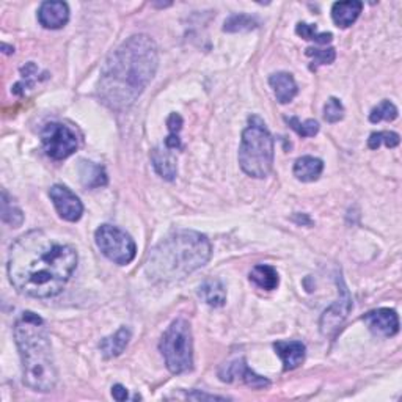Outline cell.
<instances>
[{"label": "cell", "mask_w": 402, "mask_h": 402, "mask_svg": "<svg viewBox=\"0 0 402 402\" xmlns=\"http://www.w3.org/2000/svg\"><path fill=\"white\" fill-rule=\"evenodd\" d=\"M77 267L71 243L34 230L16 239L8 253V277L19 294L34 298L59 296Z\"/></svg>", "instance_id": "1"}, {"label": "cell", "mask_w": 402, "mask_h": 402, "mask_svg": "<svg viewBox=\"0 0 402 402\" xmlns=\"http://www.w3.org/2000/svg\"><path fill=\"white\" fill-rule=\"evenodd\" d=\"M159 54L148 35H134L109 55L101 69L98 94L104 104L123 112L134 106L157 71Z\"/></svg>", "instance_id": "2"}, {"label": "cell", "mask_w": 402, "mask_h": 402, "mask_svg": "<svg viewBox=\"0 0 402 402\" xmlns=\"http://www.w3.org/2000/svg\"><path fill=\"white\" fill-rule=\"evenodd\" d=\"M212 255L206 236L196 231H176L149 251L145 271L153 281H178L206 264Z\"/></svg>", "instance_id": "3"}, {"label": "cell", "mask_w": 402, "mask_h": 402, "mask_svg": "<svg viewBox=\"0 0 402 402\" xmlns=\"http://www.w3.org/2000/svg\"><path fill=\"white\" fill-rule=\"evenodd\" d=\"M14 340L22 360L24 385L39 393L52 391L59 374L43 319L31 311L22 313L14 326Z\"/></svg>", "instance_id": "4"}, {"label": "cell", "mask_w": 402, "mask_h": 402, "mask_svg": "<svg viewBox=\"0 0 402 402\" xmlns=\"http://www.w3.org/2000/svg\"><path fill=\"white\" fill-rule=\"evenodd\" d=\"M273 139L266 123L253 115L248 118V126L242 132L239 146V165L243 173L251 178L263 179L273 167Z\"/></svg>", "instance_id": "5"}, {"label": "cell", "mask_w": 402, "mask_h": 402, "mask_svg": "<svg viewBox=\"0 0 402 402\" xmlns=\"http://www.w3.org/2000/svg\"><path fill=\"white\" fill-rule=\"evenodd\" d=\"M159 349L171 374H183L194 366V341L191 324L176 319L164 333Z\"/></svg>", "instance_id": "6"}, {"label": "cell", "mask_w": 402, "mask_h": 402, "mask_svg": "<svg viewBox=\"0 0 402 402\" xmlns=\"http://www.w3.org/2000/svg\"><path fill=\"white\" fill-rule=\"evenodd\" d=\"M94 241H96V246L101 250V253L118 266L129 264L136 258V242H134L128 233L120 230L118 226H99L96 233H94Z\"/></svg>", "instance_id": "7"}, {"label": "cell", "mask_w": 402, "mask_h": 402, "mask_svg": "<svg viewBox=\"0 0 402 402\" xmlns=\"http://www.w3.org/2000/svg\"><path fill=\"white\" fill-rule=\"evenodd\" d=\"M41 144L46 154L54 161H63L73 154L79 140L76 134L68 126L60 123H49L41 131Z\"/></svg>", "instance_id": "8"}, {"label": "cell", "mask_w": 402, "mask_h": 402, "mask_svg": "<svg viewBox=\"0 0 402 402\" xmlns=\"http://www.w3.org/2000/svg\"><path fill=\"white\" fill-rule=\"evenodd\" d=\"M49 196L59 216L66 222H77L84 214V204L79 196L66 186L55 184L51 187Z\"/></svg>", "instance_id": "9"}, {"label": "cell", "mask_w": 402, "mask_h": 402, "mask_svg": "<svg viewBox=\"0 0 402 402\" xmlns=\"http://www.w3.org/2000/svg\"><path fill=\"white\" fill-rule=\"evenodd\" d=\"M218 376L223 382H228V383L242 382L255 390L271 387V381L266 379V377H263V376H258L255 371H251L250 366L247 365V361L243 358L234 360V361H231V363L223 366L222 369H220Z\"/></svg>", "instance_id": "10"}, {"label": "cell", "mask_w": 402, "mask_h": 402, "mask_svg": "<svg viewBox=\"0 0 402 402\" xmlns=\"http://www.w3.org/2000/svg\"><path fill=\"white\" fill-rule=\"evenodd\" d=\"M369 330L377 336H395L399 332V318L395 310L379 308L369 311L363 316Z\"/></svg>", "instance_id": "11"}, {"label": "cell", "mask_w": 402, "mask_h": 402, "mask_svg": "<svg viewBox=\"0 0 402 402\" xmlns=\"http://www.w3.org/2000/svg\"><path fill=\"white\" fill-rule=\"evenodd\" d=\"M352 308V302L351 297L348 294L346 288H343V297L338 301L336 303H333L330 308H327L322 314L321 318V332L324 335H330L333 333L335 330L343 324V321L348 316L349 311Z\"/></svg>", "instance_id": "12"}, {"label": "cell", "mask_w": 402, "mask_h": 402, "mask_svg": "<svg viewBox=\"0 0 402 402\" xmlns=\"http://www.w3.org/2000/svg\"><path fill=\"white\" fill-rule=\"evenodd\" d=\"M38 21L44 29L57 30L69 21V6L65 2H43L38 10Z\"/></svg>", "instance_id": "13"}, {"label": "cell", "mask_w": 402, "mask_h": 402, "mask_svg": "<svg viewBox=\"0 0 402 402\" xmlns=\"http://www.w3.org/2000/svg\"><path fill=\"white\" fill-rule=\"evenodd\" d=\"M273 349L285 365L283 366L285 371H293L303 363L306 348L301 341H277L273 344Z\"/></svg>", "instance_id": "14"}, {"label": "cell", "mask_w": 402, "mask_h": 402, "mask_svg": "<svg viewBox=\"0 0 402 402\" xmlns=\"http://www.w3.org/2000/svg\"><path fill=\"white\" fill-rule=\"evenodd\" d=\"M269 84L275 93V98H277V101L281 102V104H288V102L293 101L296 98V94L298 93L294 77L289 73L272 74L269 77Z\"/></svg>", "instance_id": "15"}, {"label": "cell", "mask_w": 402, "mask_h": 402, "mask_svg": "<svg viewBox=\"0 0 402 402\" xmlns=\"http://www.w3.org/2000/svg\"><path fill=\"white\" fill-rule=\"evenodd\" d=\"M363 10V4L358 0H348V2H336L332 6V19L338 27L348 29L358 19Z\"/></svg>", "instance_id": "16"}, {"label": "cell", "mask_w": 402, "mask_h": 402, "mask_svg": "<svg viewBox=\"0 0 402 402\" xmlns=\"http://www.w3.org/2000/svg\"><path fill=\"white\" fill-rule=\"evenodd\" d=\"M151 162L153 167L157 171V175L162 176L167 181H173L178 175V167H176V159L171 154L170 149H162V148H154L151 151Z\"/></svg>", "instance_id": "17"}, {"label": "cell", "mask_w": 402, "mask_h": 402, "mask_svg": "<svg viewBox=\"0 0 402 402\" xmlns=\"http://www.w3.org/2000/svg\"><path fill=\"white\" fill-rule=\"evenodd\" d=\"M322 170H324V162L313 156L298 157L294 164V176L298 181H302V183H313V181H316L321 176Z\"/></svg>", "instance_id": "18"}, {"label": "cell", "mask_w": 402, "mask_h": 402, "mask_svg": "<svg viewBox=\"0 0 402 402\" xmlns=\"http://www.w3.org/2000/svg\"><path fill=\"white\" fill-rule=\"evenodd\" d=\"M131 336H132L131 330L128 327H121L116 333L110 335L101 341L99 344L101 352L104 353L106 358L118 357L126 349V346L129 344Z\"/></svg>", "instance_id": "19"}, {"label": "cell", "mask_w": 402, "mask_h": 402, "mask_svg": "<svg viewBox=\"0 0 402 402\" xmlns=\"http://www.w3.org/2000/svg\"><path fill=\"white\" fill-rule=\"evenodd\" d=\"M79 173H81V181L85 187L98 189L107 184L106 171L98 164L82 161L81 167H79Z\"/></svg>", "instance_id": "20"}, {"label": "cell", "mask_w": 402, "mask_h": 402, "mask_svg": "<svg viewBox=\"0 0 402 402\" xmlns=\"http://www.w3.org/2000/svg\"><path fill=\"white\" fill-rule=\"evenodd\" d=\"M250 281L255 283L258 288L272 291L278 286V272L273 269L272 266L267 264H258L250 272Z\"/></svg>", "instance_id": "21"}, {"label": "cell", "mask_w": 402, "mask_h": 402, "mask_svg": "<svg viewBox=\"0 0 402 402\" xmlns=\"http://www.w3.org/2000/svg\"><path fill=\"white\" fill-rule=\"evenodd\" d=\"M200 297L206 302L209 306H223L226 302V289L223 286L222 281L218 280H208L206 283H203L199 291Z\"/></svg>", "instance_id": "22"}, {"label": "cell", "mask_w": 402, "mask_h": 402, "mask_svg": "<svg viewBox=\"0 0 402 402\" xmlns=\"http://www.w3.org/2000/svg\"><path fill=\"white\" fill-rule=\"evenodd\" d=\"M258 27V22L255 18H251L248 14H233L231 18L225 21L223 31L228 34H238V31H250Z\"/></svg>", "instance_id": "23"}, {"label": "cell", "mask_w": 402, "mask_h": 402, "mask_svg": "<svg viewBox=\"0 0 402 402\" xmlns=\"http://www.w3.org/2000/svg\"><path fill=\"white\" fill-rule=\"evenodd\" d=\"M2 220L11 226H21L24 222L22 211L10 200L8 192H2Z\"/></svg>", "instance_id": "24"}, {"label": "cell", "mask_w": 402, "mask_h": 402, "mask_svg": "<svg viewBox=\"0 0 402 402\" xmlns=\"http://www.w3.org/2000/svg\"><path fill=\"white\" fill-rule=\"evenodd\" d=\"M296 31L298 36H302L303 39H306V41H314L318 44H328L333 39L332 34H319L316 26L306 22H298Z\"/></svg>", "instance_id": "25"}, {"label": "cell", "mask_w": 402, "mask_h": 402, "mask_svg": "<svg viewBox=\"0 0 402 402\" xmlns=\"http://www.w3.org/2000/svg\"><path fill=\"white\" fill-rule=\"evenodd\" d=\"M398 118V109L390 101H382L379 106L374 107L369 114V121L381 123V121H393Z\"/></svg>", "instance_id": "26"}, {"label": "cell", "mask_w": 402, "mask_h": 402, "mask_svg": "<svg viewBox=\"0 0 402 402\" xmlns=\"http://www.w3.org/2000/svg\"><path fill=\"white\" fill-rule=\"evenodd\" d=\"M399 136L396 132L390 131H381V132H373L368 139V146L371 149H379L382 145L387 148H396L399 145Z\"/></svg>", "instance_id": "27"}, {"label": "cell", "mask_w": 402, "mask_h": 402, "mask_svg": "<svg viewBox=\"0 0 402 402\" xmlns=\"http://www.w3.org/2000/svg\"><path fill=\"white\" fill-rule=\"evenodd\" d=\"M291 129L296 131L301 137H314L319 132V124L316 120H305L301 121L297 116L286 118Z\"/></svg>", "instance_id": "28"}, {"label": "cell", "mask_w": 402, "mask_h": 402, "mask_svg": "<svg viewBox=\"0 0 402 402\" xmlns=\"http://www.w3.org/2000/svg\"><path fill=\"white\" fill-rule=\"evenodd\" d=\"M306 57L313 59V61L316 63L313 68H318L321 65H330L336 59V52L333 47H327V49H318V47H308L305 49Z\"/></svg>", "instance_id": "29"}, {"label": "cell", "mask_w": 402, "mask_h": 402, "mask_svg": "<svg viewBox=\"0 0 402 402\" xmlns=\"http://www.w3.org/2000/svg\"><path fill=\"white\" fill-rule=\"evenodd\" d=\"M324 118L327 123H338L344 118V106L338 98H330L324 106Z\"/></svg>", "instance_id": "30"}, {"label": "cell", "mask_w": 402, "mask_h": 402, "mask_svg": "<svg viewBox=\"0 0 402 402\" xmlns=\"http://www.w3.org/2000/svg\"><path fill=\"white\" fill-rule=\"evenodd\" d=\"M167 126L170 129V134H175V136H179V131L183 129V118H181L179 114H171L167 120Z\"/></svg>", "instance_id": "31"}, {"label": "cell", "mask_w": 402, "mask_h": 402, "mask_svg": "<svg viewBox=\"0 0 402 402\" xmlns=\"http://www.w3.org/2000/svg\"><path fill=\"white\" fill-rule=\"evenodd\" d=\"M165 148L167 149H181L183 148V145H181V139L179 136H175V134H170V136L165 139Z\"/></svg>", "instance_id": "32"}, {"label": "cell", "mask_w": 402, "mask_h": 402, "mask_svg": "<svg viewBox=\"0 0 402 402\" xmlns=\"http://www.w3.org/2000/svg\"><path fill=\"white\" fill-rule=\"evenodd\" d=\"M112 396H114V399H116V401H120V402H123V401H126L128 399V390H126L123 385H114V388H112Z\"/></svg>", "instance_id": "33"}, {"label": "cell", "mask_w": 402, "mask_h": 402, "mask_svg": "<svg viewBox=\"0 0 402 402\" xmlns=\"http://www.w3.org/2000/svg\"><path fill=\"white\" fill-rule=\"evenodd\" d=\"M187 398H191V399H194V398H195V399H225V398H220V396L203 395V393H201V395H200V393H199V395H187Z\"/></svg>", "instance_id": "34"}, {"label": "cell", "mask_w": 402, "mask_h": 402, "mask_svg": "<svg viewBox=\"0 0 402 402\" xmlns=\"http://www.w3.org/2000/svg\"><path fill=\"white\" fill-rule=\"evenodd\" d=\"M2 49H4V52H5V54H11V52H14L13 47H8L6 44H2Z\"/></svg>", "instance_id": "35"}]
</instances>
